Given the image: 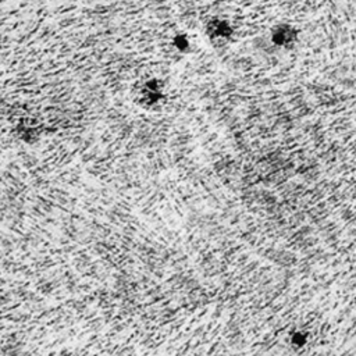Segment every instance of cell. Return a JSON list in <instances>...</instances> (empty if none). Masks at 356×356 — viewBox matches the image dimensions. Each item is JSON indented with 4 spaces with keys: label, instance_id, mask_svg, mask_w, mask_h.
<instances>
[{
    "label": "cell",
    "instance_id": "cell-1",
    "mask_svg": "<svg viewBox=\"0 0 356 356\" xmlns=\"http://www.w3.org/2000/svg\"><path fill=\"white\" fill-rule=\"evenodd\" d=\"M296 39V32L289 25H278L273 29L270 40L277 47H289Z\"/></svg>",
    "mask_w": 356,
    "mask_h": 356
}]
</instances>
